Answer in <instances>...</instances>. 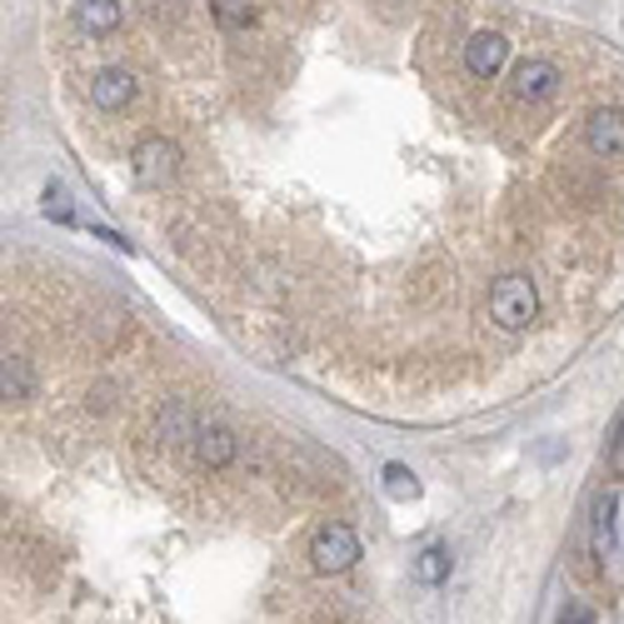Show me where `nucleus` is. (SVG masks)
Returning <instances> with one entry per match:
<instances>
[{
	"instance_id": "4",
	"label": "nucleus",
	"mask_w": 624,
	"mask_h": 624,
	"mask_svg": "<svg viewBox=\"0 0 624 624\" xmlns=\"http://www.w3.org/2000/svg\"><path fill=\"white\" fill-rule=\"evenodd\" d=\"M509 91H515V100H550L554 91H560V65L554 60H525V65H515V81H509Z\"/></svg>"
},
{
	"instance_id": "16",
	"label": "nucleus",
	"mask_w": 624,
	"mask_h": 624,
	"mask_svg": "<svg viewBox=\"0 0 624 624\" xmlns=\"http://www.w3.org/2000/svg\"><path fill=\"white\" fill-rule=\"evenodd\" d=\"M560 624H595V610H589V604H569V610L560 614Z\"/></svg>"
},
{
	"instance_id": "8",
	"label": "nucleus",
	"mask_w": 624,
	"mask_h": 624,
	"mask_svg": "<svg viewBox=\"0 0 624 624\" xmlns=\"http://www.w3.org/2000/svg\"><path fill=\"white\" fill-rule=\"evenodd\" d=\"M190 445H195V459H201V465H211V470H220V465H230V459H236V435H230L225 424H195Z\"/></svg>"
},
{
	"instance_id": "3",
	"label": "nucleus",
	"mask_w": 624,
	"mask_h": 624,
	"mask_svg": "<svg viewBox=\"0 0 624 624\" xmlns=\"http://www.w3.org/2000/svg\"><path fill=\"white\" fill-rule=\"evenodd\" d=\"M355 560H360V535L350 525H325L310 544V565L320 575H345V569H355Z\"/></svg>"
},
{
	"instance_id": "17",
	"label": "nucleus",
	"mask_w": 624,
	"mask_h": 624,
	"mask_svg": "<svg viewBox=\"0 0 624 624\" xmlns=\"http://www.w3.org/2000/svg\"><path fill=\"white\" fill-rule=\"evenodd\" d=\"M145 5H151L155 15H176L180 11V0H145Z\"/></svg>"
},
{
	"instance_id": "12",
	"label": "nucleus",
	"mask_w": 624,
	"mask_h": 624,
	"mask_svg": "<svg viewBox=\"0 0 624 624\" xmlns=\"http://www.w3.org/2000/svg\"><path fill=\"white\" fill-rule=\"evenodd\" d=\"M415 579H420V585H445L449 579V550L445 544L420 550V560H415Z\"/></svg>"
},
{
	"instance_id": "14",
	"label": "nucleus",
	"mask_w": 624,
	"mask_h": 624,
	"mask_svg": "<svg viewBox=\"0 0 624 624\" xmlns=\"http://www.w3.org/2000/svg\"><path fill=\"white\" fill-rule=\"evenodd\" d=\"M385 495L389 500H420V480L405 465H385Z\"/></svg>"
},
{
	"instance_id": "7",
	"label": "nucleus",
	"mask_w": 624,
	"mask_h": 624,
	"mask_svg": "<svg viewBox=\"0 0 624 624\" xmlns=\"http://www.w3.org/2000/svg\"><path fill=\"white\" fill-rule=\"evenodd\" d=\"M585 145L595 155H604V160L624 155V116L620 110H595V116L585 120Z\"/></svg>"
},
{
	"instance_id": "15",
	"label": "nucleus",
	"mask_w": 624,
	"mask_h": 624,
	"mask_svg": "<svg viewBox=\"0 0 624 624\" xmlns=\"http://www.w3.org/2000/svg\"><path fill=\"white\" fill-rule=\"evenodd\" d=\"M46 215L50 220H71V201H65L60 185H46Z\"/></svg>"
},
{
	"instance_id": "6",
	"label": "nucleus",
	"mask_w": 624,
	"mask_h": 624,
	"mask_svg": "<svg viewBox=\"0 0 624 624\" xmlns=\"http://www.w3.org/2000/svg\"><path fill=\"white\" fill-rule=\"evenodd\" d=\"M135 95H141V85H135V75H130V71H120V65L91 75V100L100 110H125Z\"/></svg>"
},
{
	"instance_id": "11",
	"label": "nucleus",
	"mask_w": 624,
	"mask_h": 624,
	"mask_svg": "<svg viewBox=\"0 0 624 624\" xmlns=\"http://www.w3.org/2000/svg\"><path fill=\"white\" fill-rule=\"evenodd\" d=\"M31 360L25 355H5V370H0V389H5V400H31Z\"/></svg>"
},
{
	"instance_id": "5",
	"label": "nucleus",
	"mask_w": 624,
	"mask_h": 624,
	"mask_svg": "<svg viewBox=\"0 0 624 624\" xmlns=\"http://www.w3.org/2000/svg\"><path fill=\"white\" fill-rule=\"evenodd\" d=\"M505 56H509V40L500 31H480V36L465 40V71L480 75V81H490L505 65Z\"/></svg>"
},
{
	"instance_id": "10",
	"label": "nucleus",
	"mask_w": 624,
	"mask_h": 624,
	"mask_svg": "<svg viewBox=\"0 0 624 624\" xmlns=\"http://www.w3.org/2000/svg\"><path fill=\"white\" fill-rule=\"evenodd\" d=\"M75 25L91 36H110L120 25V0H75Z\"/></svg>"
},
{
	"instance_id": "13",
	"label": "nucleus",
	"mask_w": 624,
	"mask_h": 624,
	"mask_svg": "<svg viewBox=\"0 0 624 624\" xmlns=\"http://www.w3.org/2000/svg\"><path fill=\"white\" fill-rule=\"evenodd\" d=\"M215 21L225 25V31H245V25H255V0H211Z\"/></svg>"
},
{
	"instance_id": "2",
	"label": "nucleus",
	"mask_w": 624,
	"mask_h": 624,
	"mask_svg": "<svg viewBox=\"0 0 624 624\" xmlns=\"http://www.w3.org/2000/svg\"><path fill=\"white\" fill-rule=\"evenodd\" d=\"M130 170H135V180H141L145 190H160L176 180L180 170V151L166 141V135H145L135 151H130Z\"/></svg>"
},
{
	"instance_id": "18",
	"label": "nucleus",
	"mask_w": 624,
	"mask_h": 624,
	"mask_svg": "<svg viewBox=\"0 0 624 624\" xmlns=\"http://www.w3.org/2000/svg\"><path fill=\"white\" fill-rule=\"evenodd\" d=\"M610 449H614V459H624V420L614 424V435H610Z\"/></svg>"
},
{
	"instance_id": "1",
	"label": "nucleus",
	"mask_w": 624,
	"mask_h": 624,
	"mask_svg": "<svg viewBox=\"0 0 624 624\" xmlns=\"http://www.w3.org/2000/svg\"><path fill=\"white\" fill-rule=\"evenodd\" d=\"M535 315H540V290H535L530 275H500L490 285V320L500 331H530Z\"/></svg>"
},
{
	"instance_id": "9",
	"label": "nucleus",
	"mask_w": 624,
	"mask_h": 624,
	"mask_svg": "<svg viewBox=\"0 0 624 624\" xmlns=\"http://www.w3.org/2000/svg\"><path fill=\"white\" fill-rule=\"evenodd\" d=\"M614 509H620V495H600L595 500V554H600L604 565L620 560V540H614Z\"/></svg>"
}]
</instances>
